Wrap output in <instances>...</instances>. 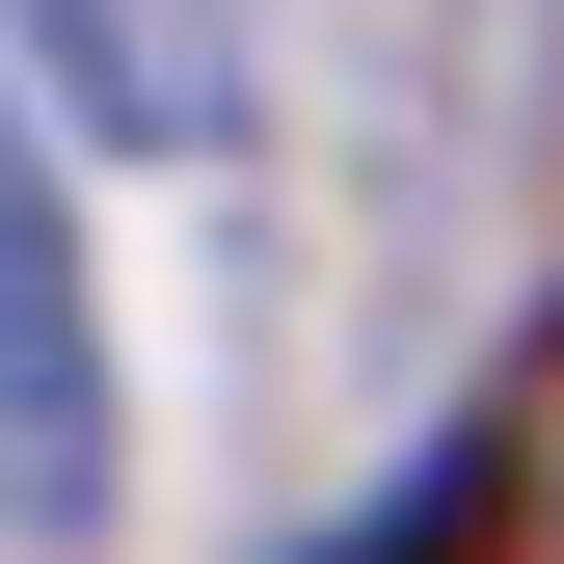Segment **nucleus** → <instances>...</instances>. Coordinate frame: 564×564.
Instances as JSON below:
<instances>
[{
	"label": "nucleus",
	"instance_id": "1",
	"mask_svg": "<svg viewBox=\"0 0 564 564\" xmlns=\"http://www.w3.org/2000/svg\"><path fill=\"white\" fill-rule=\"evenodd\" d=\"M108 484H134L108 296H82V216H54L28 108H0V538H108Z\"/></svg>",
	"mask_w": 564,
	"mask_h": 564
},
{
	"label": "nucleus",
	"instance_id": "2",
	"mask_svg": "<svg viewBox=\"0 0 564 564\" xmlns=\"http://www.w3.org/2000/svg\"><path fill=\"white\" fill-rule=\"evenodd\" d=\"M28 28V108H82L108 162H216L242 134V0H0Z\"/></svg>",
	"mask_w": 564,
	"mask_h": 564
}]
</instances>
